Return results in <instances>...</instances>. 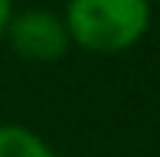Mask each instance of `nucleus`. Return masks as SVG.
Wrapping results in <instances>:
<instances>
[{"label":"nucleus","instance_id":"f257e3e1","mask_svg":"<svg viewBox=\"0 0 160 157\" xmlns=\"http://www.w3.org/2000/svg\"><path fill=\"white\" fill-rule=\"evenodd\" d=\"M65 30L88 53H124L150 26V0H69Z\"/></svg>","mask_w":160,"mask_h":157},{"label":"nucleus","instance_id":"f03ea898","mask_svg":"<svg viewBox=\"0 0 160 157\" xmlns=\"http://www.w3.org/2000/svg\"><path fill=\"white\" fill-rule=\"evenodd\" d=\"M3 36L10 39V49L20 59H30V62H52L72 43L65 20L46 7H30V10L13 13Z\"/></svg>","mask_w":160,"mask_h":157},{"label":"nucleus","instance_id":"7ed1b4c3","mask_svg":"<svg viewBox=\"0 0 160 157\" xmlns=\"http://www.w3.org/2000/svg\"><path fill=\"white\" fill-rule=\"evenodd\" d=\"M0 157H56V151L26 124H0Z\"/></svg>","mask_w":160,"mask_h":157},{"label":"nucleus","instance_id":"20e7f679","mask_svg":"<svg viewBox=\"0 0 160 157\" xmlns=\"http://www.w3.org/2000/svg\"><path fill=\"white\" fill-rule=\"evenodd\" d=\"M13 0H0V36L7 33V26H10V20H13Z\"/></svg>","mask_w":160,"mask_h":157}]
</instances>
